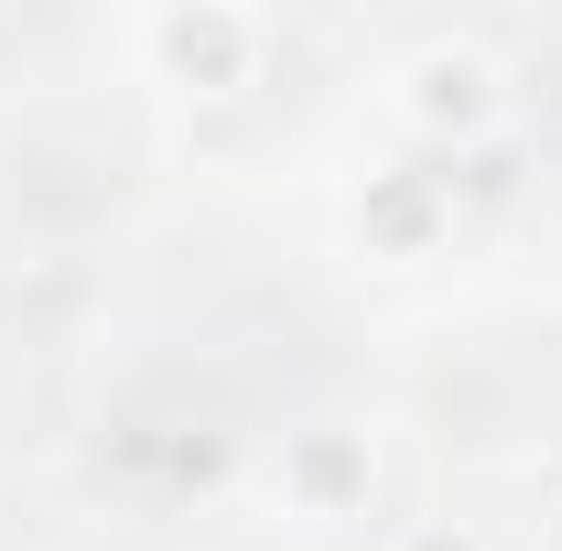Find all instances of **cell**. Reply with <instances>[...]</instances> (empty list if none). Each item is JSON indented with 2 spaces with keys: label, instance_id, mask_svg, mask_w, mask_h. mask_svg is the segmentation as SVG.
<instances>
[{
  "label": "cell",
  "instance_id": "cell-1",
  "mask_svg": "<svg viewBox=\"0 0 562 551\" xmlns=\"http://www.w3.org/2000/svg\"><path fill=\"white\" fill-rule=\"evenodd\" d=\"M412 551H476V541H454V530H422V541Z\"/></svg>",
  "mask_w": 562,
  "mask_h": 551
}]
</instances>
